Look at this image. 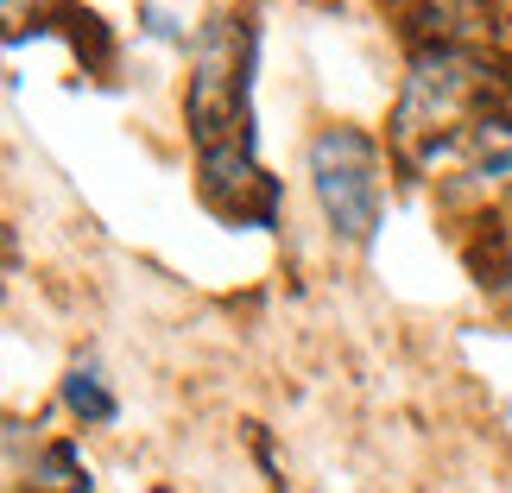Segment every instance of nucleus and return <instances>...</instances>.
Masks as SVG:
<instances>
[{
	"mask_svg": "<svg viewBox=\"0 0 512 493\" xmlns=\"http://www.w3.org/2000/svg\"><path fill=\"white\" fill-rule=\"evenodd\" d=\"M487 89V76L475 57H462V51H424L418 64H411V83H405V102H399V121H392V133L411 146V140H424V133H437V146L443 140H456V133L468 127L462 114L475 108V95Z\"/></svg>",
	"mask_w": 512,
	"mask_h": 493,
	"instance_id": "nucleus-2",
	"label": "nucleus"
},
{
	"mask_svg": "<svg viewBox=\"0 0 512 493\" xmlns=\"http://www.w3.org/2000/svg\"><path fill=\"white\" fill-rule=\"evenodd\" d=\"M437 159H462L468 190H481V196L512 190V121H500V114H475L456 140L424 152V165H437Z\"/></svg>",
	"mask_w": 512,
	"mask_h": 493,
	"instance_id": "nucleus-3",
	"label": "nucleus"
},
{
	"mask_svg": "<svg viewBox=\"0 0 512 493\" xmlns=\"http://www.w3.org/2000/svg\"><path fill=\"white\" fill-rule=\"evenodd\" d=\"M64 405H70L83 424H114V392L102 386V373H95L89 361H76V367L64 373Z\"/></svg>",
	"mask_w": 512,
	"mask_h": 493,
	"instance_id": "nucleus-4",
	"label": "nucleus"
},
{
	"mask_svg": "<svg viewBox=\"0 0 512 493\" xmlns=\"http://www.w3.org/2000/svg\"><path fill=\"white\" fill-rule=\"evenodd\" d=\"M32 481H38V487H51V493H76V487H89V468L76 462V449H70V443H57V449H45V456H38Z\"/></svg>",
	"mask_w": 512,
	"mask_h": 493,
	"instance_id": "nucleus-5",
	"label": "nucleus"
},
{
	"mask_svg": "<svg viewBox=\"0 0 512 493\" xmlns=\"http://www.w3.org/2000/svg\"><path fill=\"white\" fill-rule=\"evenodd\" d=\"M310 184H317L323 222L342 241L367 247L380 234V146L361 127H329L310 140Z\"/></svg>",
	"mask_w": 512,
	"mask_h": 493,
	"instance_id": "nucleus-1",
	"label": "nucleus"
}]
</instances>
